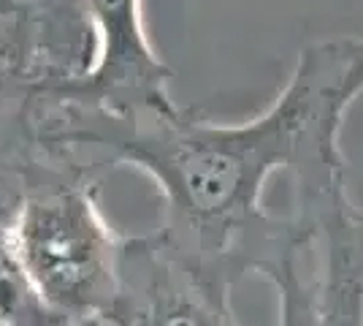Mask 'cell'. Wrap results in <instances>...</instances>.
Wrapping results in <instances>:
<instances>
[{"label": "cell", "mask_w": 363, "mask_h": 326, "mask_svg": "<svg viewBox=\"0 0 363 326\" xmlns=\"http://www.w3.org/2000/svg\"><path fill=\"white\" fill-rule=\"evenodd\" d=\"M293 237L263 275L279 294V326H363V212L347 188L293 196Z\"/></svg>", "instance_id": "3"}, {"label": "cell", "mask_w": 363, "mask_h": 326, "mask_svg": "<svg viewBox=\"0 0 363 326\" xmlns=\"http://www.w3.org/2000/svg\"><path fill=\"white\" fill-rule=\"evenodd\" d=\"M0 326H3V324H0Z\"/></svg>", "instance_id": "9"}, {"label": "cell", "mask_w": 363, "mask_h": 326, "mask_svg": "<svg viewBox=\"0 0 363 326\" xmlns=\"http://www.w3.org/2000/svg\"><path fill=\"white\" fill-rule=\"evenodd\" d=\"M108 315L122 326H242L230 291L198 278L157 232L122 239L120 291Z\"/></svg>", "instance_id": "6"}, {"label": "cell", "mask_w": 363, "mask_h": 326, "mask_svg": "<svg viewBox=\"0 0 363 326\" xmlns=\"http://www.w3.org/2000/svg\"><path fill=\"white\" fill-rule=\"evenodd\" d=\"M22 188L25 183L19 163L0 158V324L55 326L57 318L35 296L16 248V215L22 204Z\"/></svg>", "instance_id": "7"}, {"label": "cell", "mask_w": 363, "mask_h": 326, "mask_svg": "<svg viewBox=\"0 0 363 326\" xmlns=\"http://www.w3.org/2000/svg\"><path fill=\"white\" fill-rule=\"evenodd\" d=\"M0 104H3V90H0Z\"/></svg>", "instance_id": "8"}, {"label": "cell", "mask_w": 363, "mask_h": 326, "mask_svg": "<svg viewBox=\"0 0 363 326\" xmlns=\"http://www.w3.org/2000/svg\"><path fill=\"white\" fill-rule=\"evenodd\" d=\"M16 248L33 291L57 321L108 315L120 291V234L101 210L104 174L62 156L19 161Z\"/></svg>", "instance_id": "2"}, {"label": "cell", "mask_w": 363, "mask_h": 326, "mask_svg": "<svg viewBox=\"0 0 363 326\" xmlns=\"http://www.w3.org/2000/svg\"><path fill=\"white\" fill-rule=\"evenodd\" d=\"M363 93V38L339 36L298 52L285 87L247 123H214L196 109L130 117L30 90L9 104L25 153L62 156L106 177L144 171L160 190L157 234L198 278L223 291L266 275L293 237V215H272L263 190L285 174L293 196L347 188L339 147L345 114Z\"/></svg>", "instance_id": "1"}, {"label": "cell", "mask_w": 363, "mask_h": 326, "mask_svg": "<svg viewBox=\"0 0 363 326\" xmlns=\"http://www.w3.org/2000/svg\"><path fill=\"white\" fill-rule=\"evenodd\" d=\"M92 58L87 0H0L3 104L30 90L71 85L90 71Z\"/></svg>", "instance_id": "5"}, {"label": "cell", "mask_w": 363, "mask_h": 326, "mask_svg": "<svg viewBox=\"0 0 363 326\" xmlns=\"http://www.w3.org/2000/svg\"><path fill=\"white\" fill-rule=\"evenodd\" d=\"M87 6L95 31L90 71L52 93L120 117L177 107L168 90L174 71L152 47L141 0H87Z\"/></svg>", "instance_id": "4"}]
</instances>
